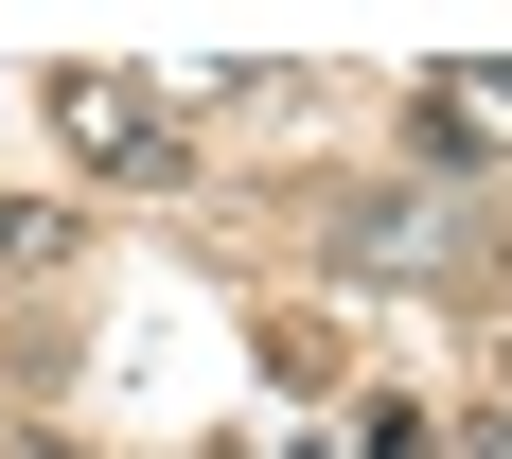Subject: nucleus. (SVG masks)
I'll return each instance as SVG.
<instances>
[{"label":"nucleus","instance_id":"obj_4","mask_svg":"<svg viewBox=\"0 0 512 459\" xmlns=\"http://www.w3.org/2000/svg\"><path fill=\"white\" fill-rule=\"evenodd\" d=\"M495 389H512V354H495Z\"/></svg>","mask_w":512,"mask_h":459},{"label":"nucleus","instance_id":"obj_2","mask_svg":"<svg viewBox=\"0 0 512 459\" xmlns=\"http://www.w3.org/2000/svg\"><path fill=\"white\" fill-rule=\"evenodd\" d=\"M424 159L460 177V159H512V53L495 71H424Z\"/></svg>","mask_w":512,"mask_h":459},{"label":"nucleus","instance_id":"obj_3","mask_svg":"<svg viewBox=\"0 0 512 459\" xmlns=\"http://www.w3.org/2000/svg\"><path fill=\"white\" fill-rule=\"evenodd\" d=\"M89 248V230H71V212L53 195H0V283H53V265Z\"/></svg>","mask_w":512,"mask_h":459},{"label":"nucleus","instance_id":"obj_1","mask_svg":"<svg viewBox=\"0 0 512 459\" xmlns=\"http://www.w3.org/2000/svg\"><path fill=\"white\" fill-rule=\"evenodd\" d=\"M53 142L89 159V177H124V195H177V177H195V124H177V89H142V71H53Z\"/></svg>","mask_w":512,"mask_h":459}]
</instances>
